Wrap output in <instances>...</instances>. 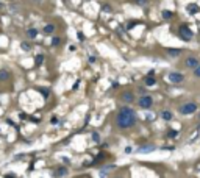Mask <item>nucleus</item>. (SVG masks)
I'll use <instances>...</instances> for the list:
<instances>
[{"mask_svg":"<svg viewBox=\"0 0 200 178\" xmlns=\"http://www.w3.org/2000/svg\"><path fill=\"white\" fill-rule=\"evenodd\" d=\"M103 11H105V13H109V11H111V8L108 6V5H105V6H103Z\"/></svg>","mask_w":200,"mask_h":178,"instance_id":"393cba45","label":"nucleus"},{"mask_svg":"<svg viewBox=\"0 0 200 178\" xmlns=\"http://www.w3.org/2000/svg\"><path fill=\"white\" fill-rule=\"evenodd\" d=\"M34 59H36V66H41V64H42V61H44V56H42V55H38Z\"/></svg>","mask_w":200,"mask_h":178,"instance_id":"6ab92c4d","label":"nucleus"},{"mask_svg":"<svg viewBox=\"0 0 200 178\" xmlns=\"http://www.w3.org/2000/svg\"><path fill=\"white\" fill-rule=\"evenodd\" d=\"M197 111V105L194 102H189V103H185L180 106V112L183 116H189V114H194V112Z\"/></svg>","mask_w":200,"mask_h":178,"instance_id":"f03ea898","label":"nucleus"},{"mask_svg":"<svg viewBox=\"0 0 200 178\" xmlns=\"http://www.w3.org/2000/svg\"><path fill=\"white\" fill-rule=\"evenodd\" d=\"M78 38H80V41H83V39H85V36H83V33H78Z\"/></svg>","mask_w":200,"mask_h":178,"instance_id":"cd10ccee","label":"nucleus"},{"mask_svg":"<svg viewBox=\"0 0 200 178\" xmlns=\"http://www.w3.org/2000/svg\"><path fill=\"white\" fill-rule=\"evenodd\" d=\"M153 150H155L153 145H144V147H141L138 152H139V153H152Z\"/></svg>","mask_w":200,"mask_h":178,"instance_id":"6e6552de","label":"nucleus"},{"mask_svg":"<svg viewBox=\"0 0 200 178\" xmlns=\"http://www.w3.org/2000/svg\"><path fill=\"white\" fill-rule=\"evenodd\" d=\"M133 2H136V3H145L147 0H133Z\"/></svg>","mask_w":200,"mask_h":178,"instance_id":"bb28decb","label":"nucleus"},{"mask_svg":"<svg viewBox=\"0 0 200 178\" xmlns=\"http://www.w3.org/2000/svg\"><path fill=\"white\" fill-rule=\"evenodd\" d=\"M20 47H22V50H23V52H28V50L31 49V47H30V44H28V42H22V44H20Z\"/></svg>","mask_w":200,"mask_h":178,"instance_id":"a211bd4d","label":"nucleus"},{"mask_svg":"<svg viewBox=\"0 0 200 178\" xmlns=\"http://www.w3.org/2000/svg\"><path fill=\"white\" fill-rule=\"evenodd\" d=\"M167 80H169L170 83L178 85V83H181V81L185 80V77H183V74H180V72H170V74L167 75Z\"/></svg>","mask_w":200,"mask_h":178,"instance_id":"39448f33","label":"nucleus"},{"mask_svg":"<svg viewBox=\"0 0 200 178\" xmlns=\"http://www.w3.org/2000/svg\"><path fill=\"white\" fill-rule=\"evenodd\" d=\"M178 34L183 41H191V38H192V31L189 30L188 25H181L180 30H178Z\"/></svg>","mask_w":200,"mask_h":178,"instance_id":"7ed1b4c3","label":"nucleus"},{"mask_svg":"<svg viewBox=\"0 0 200 178\" xmlns=\"http://www.w3.org/2000/svg\"><path fill=\"white\" fill-rule=\"evenodd\" d=\"M92 139L96 141V142H99V141H100V138H99V133H92Z\"/></svg>","mask_w":200,"mask_h":178,"instance_id":"5701e85b","label":"nucleus"},{"mask_svg":"<svg viewBox=\"0 0 200 178\" xmlns=\"http://www.w3.org/2000/svg\"><path fill=\"white\" fill-rule=\"evenodd\" d=\"M52 44H53V45H58V44H60V39H58V38H53V39H52Z\"/></svg>","mask_w":200,"mask_h":178,"instance_id":"b1692460","label":"nucleus"},{"mask_svg":"<svg viewBox=\"0 0 200 178\" xmlns=\"http://www.w3.org/2000/svg\"><path fill=\"white\" fill-rule=\"evenodd\" d=\"M114 169H116V166H114V164H111V166H106V167L100 169V175H108V172H109V170H114Z\"/></svg>","mask_w":200,"mask_h":178,"instance_id":"1a4fd4ad","label":"nucleus"},{"mask_svg":"<svg viewBox=\"0 0 200 178\" xmlns=\"http://www.w3.org/2000/svg\"><path fill=\"white\" fill-rule=\"evenodd\" d=\"M55 177H66L67 175V170L64 169V167H60V169H56V172L53 174Z\"/></svg>","mask_w":200,"mask_h":178,"instance_id":"ddd939ff","label":"nucleus"},{"mask_svg":"<svg viewBox=\"0 0 200 178\" xmlns=\"http://www.w3.org/2000/svg\"><path fill=\"white\" fill-rule=\"evenodd\" d=\"M27 36L30 38V39H34L38 36V30L36 28H30V30H27Z\"/></svg>","mask_w":200,"mask_h":178,"instance_id":"9d476101","label":"nucleus"},{"mask_svg":"<svg viewBox=\"0 0 200 178\" xmlns=\"http://www.w3.org/2000/svg\"><path fill=\"white\" fill-rule=\"evenodd\" d=\"M53 31H55V25H53V23H49V25L44 27V33L45 34H52Z\"/></svg>","mask_w":200,"mask_h":178,"instance_id":"f8f14e48","label":"nucleus"},{"mask_svg":"<svg viewBox=\"0 0 200 178\" xmlns=\"http://www.w3.org/2000/svg\"><path fill=\"white\" fill-rule=\"evenodd\" d=\"M52 123H53V125H56V123H58V119L53 117V119H52Z\"/></svg>","mask_w":200,"mask_h":178,"instance_id":"a878e982","label":"nucleus"},{"mask_svg":"<svg viewBox=\"0 0 200 178\" xmlns=\"http://www.w3.org/2000/svg\"><path fill=\"white\" fill-rule=\"evenodd\" d=\"M167 53L170 56H178V55H181V50L180 49H167Z\"/></svg>","mask_w":200,"mask_h":178,"instance_id":"4468645a","label":"nucleus"},{"mask_svg":"<svg viewBox=\"0 0 200 178\" xmlns=\"http://www.w3.org/2000/svg\"><path fill=\"white\" fill-rule=\"evenodd\" d=\"M138 105L141 106V108H144V109H149L150 106L153 105V98H152L150 95H142L138 100Z\"/></svg>","mask_w":200,"mask_h":178,"instance_id":"20e7f679","label":"nucleus"},{"mask_svg":"<svg viewBox=\"0 0 200 178\" xmlns=\"http://www.w3.org/2000/svg\"><path fill=\"white\" fill-rule=\"evenodd\" d=\"M89 63H96V58H94V56H89Z\"/></svg>","mask_w":200,"mask_h":178,"instance_id":"c85d7f7f","label":"nucleus"},{"mask_svg":"<svg viewBox=\"0 0 200 178\" xmlns=\"http://www.w3.org/2000/svg\"><path fill=\"white\" fill-rule=\"evenodd\" d=\"M161 117L164 119V120L169 122L170 119H172V112H170V111H163V112H161Z\"/></svg>","mask_w":200,"mask_h":178,"instance_id":"dca6fc26","label":"nucleus"},{"mask_svg":"<svg viewBox=\"0 0 200 178\" xmlns=\"http://www.w3.org/2000/svg\"><path fill=\"white\" fill-rule=\"evenodd\" d=\"M117 127L122 128V130H127L133 127L134 123H136V114H134V111L131 108H128V106H123V108H120L119 114H117Z\"/></svg>","mask_w":200,"mask_h":178,"instance_id":"f257e3e1","label":"nucleus"},{"mask_svg":"<svg viewBox=\"0 0 200 178\" xmlns=\"http://www.w3.org/2000/svg\"><path fill=\"white\" fill-rule=\"evenodd\" d=\"M186 66L188 67H191V69H196L199 66V59L197 58H194V56H189L186 59Z\"/></svg>","mask_w":200,"mask_h":178,"instance_id":"423d86ee","label":"nucleus"},{"mask_svg":"<svg viewBox=\"0 0 200 178\" xmlns=\"http://www.w3.org/2000/svg\"><path fill=\"white\" fill-rule=\"evenodd\" d=\"M194 75H196V77H199V78H200V64H199V66H197L196 69H194Z\"/></svg>","mask_w":200,"mask_h":178,"instance_id":"4be33fe9","label":"nucleus"},{"mask_svg":"<svg viewBox=\"0 0 200 178\" xmlns=\"http://www.w3.org/2000/svg\"><path fill=\"white\" fill-rule=\"evenodd\" d=\"M188 13H189V14H196V13H199V6H197V5H194V3L188 5Z\"/></svg>","mask_w":200,"mask_h":178,"instance_id":"9b49d317","label":"nucleus"},{"mask_svg":"<svg viewBox=\"0 0 200 178\" xmlns=\"http://www.w3.org/2000/svg\"><path fill=\"white\" fill-rule=\"evenodd\" d=\"M9 78V74L6 70H0V80H8Z\"/></svg>","mask_w":200,"mask_h":178,"instance_id":"f3484780","label":"nucleus"},{"mask_svg":"<svg viewBox=\"0 0 200 178\" xmlns=\"http://www.w3.org/2000/svg\"><path fill=\"white\" fill-rule=\"evenodd\" d=\"M155 83H156V80L153 78V77H152V75H147V78H145V85H147V86H153Z\"/></svg>","mask_w":200,"mask_h":178,"instance_id":"2eb2a0df","label":"nucleus"},{"mask_svg":"<svg viewBox=\"0 0 200 178\" xmlns=\"http://www.w3.org/2000/svg\"><path fill=\"white\" fill-rule=\"evenodd\" d=\"M34 2H36V0H34Z\"/></svg>","mask_w":200,"mask_h":178,"instance_id":"c756f323","label":"nucleus"},{"mask_svg":"<svg viewBox=\"0 0 200 178\" xmlns=\"http://www.w3.org/2000/svg\"><path fill=\"white\" fill-rule=\"evenodd\" d=\"M122 100L127 102V103H131V102H134V97H133L131 92H123L122 94Z\"/></svg>","mask_w":200,"mask_h":178,"instance_id":"0eeeda50","label":"nucleus"},{"mask_svg":"<svg viewBox=\"0 0 200 178\" xmlns=\"http://www.w3.org/2000/svg\"><path fill=\"white\" fill-rule=\"evenodd\" d=\"M177 134H178V133L175 131V130H170V131L167 133V136H169V138H177Z\"/></svg>","mask_w":200,"mask_h":178,"instance_id":"412c9836","label":"nucleus"},{"mask_svg":"<svg viewBox=\"0 0 200 178\" xmlns=\"http://www.w3.org/2000/svg\"><path fill=\"white\" fill-rule=\"evenodd\" d=\"M163 17L164 19H170V17H172V13H170V11H163Z\"/></svg>","mask_w":200,"mask_h":178,"instance_id":"aec40b11","label":"nucleus"}]
</instances>
